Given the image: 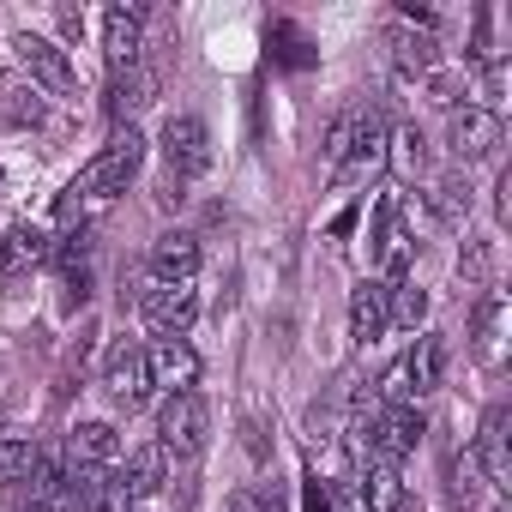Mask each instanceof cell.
Wrapping results in <instances>:
<instances>
[{
	"label": "cell",
	"mask_w": 512,
	"mask_h": 512,
	"mask_svg": "<svg viewBox=\"0 0 512 512\" xmlns=\"http://www.w3.org/2000/svg\"><path fill=\"white\" fill-rule=\"evenodd\" d=\"M326 163L338 181H368L374 169H386V115L368 103L344 109L326 133Z\"/></svg>",
	"instance_id": "obj_1"
},
{
	"label": "cell",
	"mask_w": 512,
	"mask_h": 512,
	"mask_svg": "<svg viewBox=\"0 0 512 512\" xmlns=\"http://www.w3.org/2000/svg\"><path fill=\"white\" fill-rule=\"evenodd\" d=\"M139 163H145V139H139L133 127H127V133H115V139H109V145L79 169V181L67 187L61 211H67V217H79V205H85V199H97V205H103V199L127 193V181L139 175Z\"/></svg>",
	"instance_id": "obj_2"
},
{
	"label": "cell",
	"mask_w": 512,
	"mask_h": 512,
	"mask_svg": "<svg viewBox=\"0 0 512 512\" xmlns=\"http://www.w3.org/2000/svg\"><path fill=\"white\" fill-rule=\"evenodd\" d=\"M211 440V410L199 392H169L163 410H157V446L169 458H199Z\"/></svg>",
	"instance_id": "obj_3"
},
{
	"label": "cell",
	"mask_w": 512,
	"mask_h": 512,
	"mask_svg": "<svg viewBox=\"0 0 512 512\" xmlns=\"http://www.w3.org/2000/svg\"><path fill=\"white\" fill-rule=\"evenodd\" d=\"M157 145H163V175L175 187H187V181H199L211 169V133H205L199 115H169L163 133H157Z\"/></svg>",
	"instance_id": "obj_4"
},
{
	"label": "cell",
	"mask_w": 512,
	"mask_h": 512,
	"mask_svg": "<svg viewBox=\"0 0 512 512\" xmlns=\"http://www.w3.org/2000/svg\"><path fill=\"white\" fill-rule=\"evenodd\" d=\"M49 253H55V241H49L43 223H31V217L7 223V235H0V278H7V284H25L31 272L49 266Z\"/></svg>",
	"instance_id": "obj_5"
},
{
	"label": "cell",
	"mask_w": 512,
	"mask_h": 512,
	"mask_svg": "<svg viewBox=\"0 0 512 512\" xmlns=\"http://www.w3.org/2000/svg\"><path fill=\"white\" fill-rule=\"evenodd\" d=\"M13 55H19V67H25L43 91H55V97H73V91H79V73H73V61H67L61 43L25 31V37H13Z\"/></svg>",
	"instance_id": "obj_6"
},
{
	"label": "cell",
	"mask_w": 512,
	"mask_h": 512,
	"mask_svg": "<svg viewBox=\"0 0 512 512\" xmlns=\"http://www.w3.org/2000/svg\"><path fill=\"white\" fill-rule=\"evenodd\" d=\"M500 139H506V121H500V109H458L452 115V127H446V145H452V157L470 169V163H482V157H494L500 151Z\"/></svg>",
	"instance_id": "obj_7"
},
{
	"label": "cell",
	"mask_w": 512,
	"mask_h": 512,
	"mask_svg": "<svg viewBox=\"0 0 512 512\" xmlns=\"http://www.w3.org/2000/svg\"><path fill=\"white\" fill-rule=\"evenodd\" d=\"M139 314H145V326L157 338H187V326L199 320V290L193 284H151Z\"/></svg>",
	"instance_id": "obj_8"
},
{
	"label": "cell",
	"mask_w": 512,
	"mask_h": 512,
	"mask_svg": "<svg viewBox=\"0 0 512 512\" xmlns=\"http://www.w3.org/2000/svg\"><path fill=\"white\" fill-rule=\"evenodd\" d=\"M416 260V235L398 223V199H380L374 211V266H380V284H398Z\"/></svg>",
	"instance_id": "obj_9"
},
{
	"label": "cell",
	"mask_w": 512,
	"mask_h": 512,
	"mask_svg": "<svg viewBox=\"0 0 512 512\" xmlns=\"http://www.w3.org/2000/svg\"><path fill=\"white\" fill-rule=\"evenodd\" d=\"M67 512H127L133 500H127V482H121V470H79V464H67Z\"/></svg>",
	"instance_id": "obj_10"
},
{
	"label": "cell",
	"mask_w": 512,
	"mask_h": 512,
	"mask_svg": "<svg viewBox=\"0 0 512 512\" xmlns=\"http://www.w3.org/2000/svg\"><path fill=\"white\" fill-rule=\"evenodd\" d=\"M145 374H151V386H163V398L169 392H193L199 350L187 338H157V344H145Z\"/></svg>",
	"instance_id": "obj_11"
},
{
	"label": "cell",
	"mask_w": 512,
	"mask_h": 512,
	"mask_svg": "<svg viewBox=\"0 0 512 512\" xmlns=\"http://www.w3.org/2000/svg\"><path fill=\"white\" fill-rule=\"evenodd\" d=\"M103 392L121 404V410H139L145 398H151V374H145V350L139 344H115L109 350V362H103Z\"/></svg>",
	"instance_id": "obj_12"
},
{
	"label": "cell",
	"mask_w": 512,
	"mask_h": 512,
	"mask_svg": "<svg viewBox=\"0 0 512 512\" xmlns=\"http://www.w3.org/2000/svg\"><path fill=\"white\" fill-rule=\"evenodd\" d=\"M416 440H422V416H416V404L380 410V416L368 422V452H374L380 464H404V458L416 452Z\"/></svg>",
	"instance_id": "obj_13"
},
{
	"label": "cell",
	"mask_w": 512,
	"mask_h": 512,
	"mask_svg": "<svg viewBox=\"0 0 512 512\" xmlns=\"http://www.w3.org/2000/svg\"><path fill=\"white\" fill-rule=\"evenodd\" d=\"M139 55H145V13L139 7H109L103 13V61L115 73H127V67H139Z\"/></svg>",
	"instance_id": "obj_14"
},
{
	"label": "cell",
	"mask_w": 512,
	"mask_h": 512,
	"mask_svg": "<svg viewBox=\"0 0 512 512\" xmlns=\"http://www.w3.org/2000/svg\"><path fill=\"white\" fill-rule=\"evenodd\" d=\"M193 272H199V241L187 229L151 241V284H193Z\"/></svg>",
	"instance_id": "obj_15"
},
{
	"label": "cell",
	"mask_w": 512,
	"mask_h": 512,
	"mask_svg": "<svg viewBox=\"0 0 512 512\" xmlns=\"http://www.w3.org/2000/svg\"><path fill=\"white\" fill-rule=\"evenodd\" d=\"M115 458H121L115 422H79L67 434V464H79V470H115Z\"/></svg>",
	"instance_id": "obj_16"
},
{
	"label": "cell",
	"mask_w": 512,
	"mask_h": 512,
	"mask_svg": "<svg viewBox=\"0 0 512 512\" xmlns=\"http://www.w3.org/2000/svg\"><path fill=\"white\" fill-rule=\"evenodd\" d=\"M506 428H512V410H506V404H488V416H482V434H476V464L488 470V482H494V488H506V482H512Z\"/></svg>",
	"instance_id": "obj_17"
},
{
	"label": "cell",
	"mask_w": 512,
	"mask_h": 512,
	"mask_svg": "<svg viewBox=\"0 0 512 512\" xmlns=\"http://www.w3.org/2000/svg\"><path fill=\"white\" fill-rule=\"evenodd\" d=\"M386 326H392L386 284H380V278H362V284L350 290V338H356V344H374Z\"/></svg>",
	"instance_id": "obj_18"
},
{
	"label": "cell",
	"mask_w": 512,
	"mask_h": 512,
	"mask_svg": "<svg viewBox=\"0 0 512 512\" xmlns=\"http://www.w3.org/2000/svg\"><path fill=\"white\" fill-rule=\"evenodd\" d=\"M398 362H404L410 398H428V392H440V380H446V338L422 332V338L410 344V356H398Z\"/></svg>",
	"instance_id": "obj_19"
},
{
	"label": "cell",
	"mask_w": 512,
	"mask_h": 512,
	"mask_svg": "<svg viewBox=\"0 0 512 512\" xmlns=\"http://www.w3.org/2000/svg\"><path fill=\"white\" fill-rule=\"evenodd\" d=\"M470 344H476V362L482 368H500V344H506V296H482L476 314H470Z\"/></svg>",
	"instance_id": "obj_20"
},
{
	"label": "cell",
	"mask_w": 512,
	"mask_h": 512,
	"mask_svg": "<svg viewBox=\"0 0 512 512\" xmlns=\"http://www.w3.org/2000/svg\"><path fill=\"white\" fill-rule=\"evenodd\" d=\"M392 67L404 73V79H428L434 73V61H440V49H434V37L428 31H416V25H392Z\"/></svg>",
	"instance_id": "obj_21"
},
{
	"label": "cell",
	"mask_w": 512,
	"mask_h": 512,
	"mask_svg": "<svg viewBox=\"0 0 512 512\" xmlns=\"http://www.w3.org/2000/svg\"><path fill=\"white\" fill-rule=\"evenodd\" d=\"M151 91H157V73H151V67L139 61V67L115 73V85H109V103H103V109H109L115 121H127V115H139V109L151 103Z\"/></svg>",
	"instance_id": "obj_22"
},
{
	"label": "cell",
	"mask_w": 512,
	"mask_h": 512,
	"mask_svg": "<svg viewBox=\"0 0 512 512\" xmlns=\"http://www.w3.org/2000/svg\"><path fill=\"white\" fill-rule=\"evenodd\" d=\"M163 476H169V452L151 440V446H139L133 458H127V470H121V482H127V500H151L157 488H163Z\"/></svg>",
	"instance_id": "obj_23"
},
{
	"label": "cell",
	"mask_w": 512,
	"mask_h": 512,
	"mask_svg": "<svg viewBox=\"0 0 512 512\" xmlns=\"http://www.w3.org/2000/svg\"><path fill=\"white\" fill-rule=\"evenodd\" d=\"M362 512H404V476H398V464L368 458V470H362Z\"/></svg>",
	"instance_id": "obj_24"
},
{
	"label": "cell",
	"mask_w": 512,
	"mask_h": 512,
	"mask_svg": "<svg viewBox=\"0 0 512 512\" xmlns=\"http://www.w3.org/2000/svg\"><path fill=\"white\" fill-rule=\"evenodd\" d=\"M428 217H434V223H446V229L470 217V175H464V169H452V175H440V181H434V211H428Z\"/></svg>",
	"instance_id": "obj_25"
},
{
	"label": "cell",
	"mask_w": 512,
	"mask_h": 512,
	"mask_svg": "<svg viewBox=\"0 0 512 512\" xmlns=\"http://www.w3.org/2000/svg\"><path fill=\"white\" fill-rule=\"evenodd\" d=\"M386 308H392V326H422L428 320V290L422 284H410V278H398V284H386Z\"/></svg>",
	"instance_id": "obj_26"
},
{
	"label": "cell",
	"mask_w": 512,
	"mask_h": 512,
	"mask_svg": "<svg viewBox=\"0 0 512 512\" xmlns=\"http://www.w3.org/2000/svg\"><path fill=\"white\" fill-rule=\"evenodd\" d=\"M386 157L398 163V175H422V169H428V139H422V127L386 133Z\"/></svg>",
	"instance_id": "obj_27"
},
{
	"label": "cell",
	"mask_w": 512,
	"mask_h": 512,
	"mask_svg": "<svg viewBox=\"0 0 512 512\" xmlns=\"http://www.w3.org/2000/svg\"><path fill=\"white\" fill-rule=\"evenodd\" d=\"M31 464H37V446H31V440H19V434H0V488L31 482Z\"/></svg>",
	"instance_id": "obj_28"
},
{
	"label": "cell",
	"mask_w": 512,
	"mask_h": 512,
	"mask_svg": "<svg viewBox=\"0 0 512 512\" xmlns=\"http://www.w3.org/2000/svg\"><path fill=\"white\" fill-rule=\"evenodd\" d=\"M446 482H452V500H458V506H470V500H476V452L452 458V464H446Z\"/></svg>",
	"instance_id": "obj_29"
},
{
	"label": "cell",
	"mask_w": 512,
	"mask_h": 512,
	"mask_svg": "<svg viewBox=\"0 0 512 512\" xmlns=\"http://www.w3.org/2000/svg\"><path fill=\"white\" fill-rule=\"evenodd\" d=\"M0 121H13V127H37V121H43L37 91H13V97H7V109H0Z\"/></svg>",
	"instance_id": "obj_30"
},
{
	"label": "cell",
	"mask_w": 512,
	"mask_h": 512,
	"mask_svg": "<svg viewBox=\"0 0 512 512\" xmlns=\"http://www.w3.org/2000/svg\"><path fill=\"white\" fill-rule=\"evenodd\" d=\"M223 512H272V506H266L260 494H253V488H235V494L223 500Z\"/></svg>",
	"instance_id": "obj_31"
},
{
	"label": "cell",
	"mask_w": 512,
	"mask_h": 512,
	"mask_svg": "<svg viewBox=\"0 0 512 512\" xmlns=\"http://www.w3.org/2000/svg\"><path fill=\"white\" fill-rule=\"evenodd\" d=\"M308 512H332V500H326V488H320V482H308Z\"/></svg>",
	"instance_id": "obj_32"
},
{
	"label": "cell",
	"mask_w": 512,
	"mask_h": 512,
	"mask_svg": "<svg viewBox=\"0 0 512 512\" xmlns=\"http://www.w3.org/2000/svg\"><path fill=\"white\" fill-rule=\"evenodd\" d=\"M19 512H55V506H37V500H31V506H19Z\"/></svg>",
	"instance_id": "obj_33"
},
{
	"label": "cell",
	"mask_w": 512,
	"mask_h": 512,
	"mask_svg": "<svg viewBox=\"0 0 512 512\" xmlns=\"http://www.w3.org/2000/svg\"><path fill=\"white\" fill-rule=\"evenodd\" d=\"M0 187H7V169H0Z\"/></svg>",
	"instance_id": "obj_34"
}]
</instances>
